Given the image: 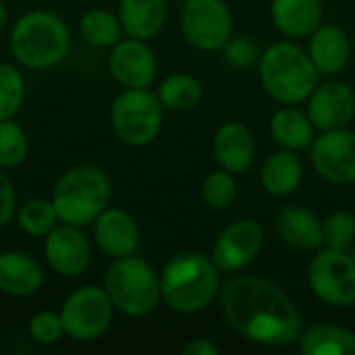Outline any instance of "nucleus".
I'll return each instance as SVG.
<instances>
[{
    "label": "nucleus",
    "mask_w": 355,
    "mask_h": 355,
    "mask_svg": "<svg viewBox=\"0 0 355 355\" xmlns=\"http://www.w3.org/2000/svg\"><path fill=\"white\" fill-rule=\"evenodd\" d=\"M218 306L225 322L245 341L264 347H289L304 335L295 302L272 281L239 275L223 283Z\"/></svg>",
    "instance_id": "1"
},
{
    "label": "nucleus",
    "mask_w": 355,
    "mask_h": 355,
    "mask_svg": "<svg viewBox=\"0 0 355 355\" xmlns=\"http://www.w3.org/2000/svg\"><path fill=\"white\" fill-rule=\"evenodd\" d=\"M220 270L200 252L173 256L160 272L162 302L177 314H198L220 293Z\"/></svg>",
    "instance_id": "2"
},
{
    "label": "nucleus",
    "mask_w": 355,
    "mask_h": 355,
    "mask_svg": "<svg viewBox=\"0 0 355 355\" xmlns=\"http://www.w3.org/2000/svg\"><path fill=\"white\" fill-rule=\"evenodd\" d=\"M258 71L264 92L285 106L306 102L322 77L310 54L293 42H277L266 48L258 60Z\"/></svg>",
    "instance_id": "3"
},
{
    "label": "nucleus",
    "mask_w": 355,
    "mask_h": 355,
    "mask_svg": "<svg viewBox=\"0 0 355 355\" xmlns=\"http://www.w3.org/2000/svg\"><path fill=\"white\" fill-rule=\"evenodd\" d=\"M112 185L108 175L92 164L69 168L54 185L52 204L60 223L73 227L92 225L110 204Z\"/></svg>",
    "instance_id": "4"
},
{
    "label": "nucleus",
    "mask_w": 355,
    "mask_h": 355,
    "mask_svg": "<svg viewBox=\"0 0 355 355\" xmlns=\"http://www.w3.org/2000/svg\"><path fill=\"white\" fill-rule=\"evenodd\" d=\"M69 46V27L58 15L48 10H31L23 15L10 31V50L27 69L44 71L60 64Z\"/></svg>",
    "instance_id": "5"
},
{
    "label": "nucleus",
    "mask_w": 355,
    "mask_h": 355,
    "mask_svg": "<svg viewBox=\"0 0 355 355\" xmlns=\"http://www.w3.org/2000/svg\"><path fill=\"white\" fill-rule=\"evenodd\" d=\"M104 289L114 308L131 318L152 314L162 302L160 275H156V270L135 254L114 258L106 272Z\"/></svg>",
    "instance_id": "6"
},
{
    "label": "nucleus",
    "mask_w": 355,
    "mask_h": 355,
    "mask_svg": "<svg viewBox=\"0 0 355 355\" xmlns=\"http://www.w3.org/2000/svg\"><path fill=\"white\" fill-rule=\"evenodd\" d=\"M162 110L158 96L146 89L123 92L110 108V125L114 135L131 146L141 148L152 144L162 127Z\"/></svg>",
    "instance_id": "7"
},
{
    "label": "nucleus",
    "mask_w": 355,
    "mask_h": 355,
    "mask_svg": "<svg viewBox=\"0 0 355 355\" xmlns=\"http://www.w3.org/2000/svg\"><path fill=\"white\" fill-rule=\"evenodd\" d=\"M308 285L312 293L333 306H355V260L345 250L320 248L308 268Z\"/></svg>",
    "instance_id": "8"
},
{
    "label": "nucleus",
    "mask_w": 355,
    "mask_h": 355,
    "mask_svg": "<svg viewBox=\"0 0 355 355\" xmlns=\"http://www.w3.org/2000/svg\"><path fill=\"white\" fill-rule=\"evenodd\" d=\"M114 310L104 287L85 285L73 291L60 308L64 335L75 341H96L110 329Z\"/></svg>",
    "instance_id": "9"
},
{
    "label": "nucleus",
    "mask_w": 355,
    "mask_h": 355,
    "mask_svg": "<svg viewBox=\"0 0 355 355\" xmlns=\"http://www.w3.org/2000/svg\"><path fill=\"white\" fill-rule=\"evenodd\" d=\"M181 31L189 46L202 52H218L233 37V15L225 0H185Z\"/></svg>",
    "instance_id": "10"
},
{
    "label": "nucleus",
    "mask_w": 355,
    "mask_h": 355,
    "mask_svg": "<svg viewBox=\"0 0 355 355\" xmlns=\"http://www.w3.org/2000/svg\"><path fill=\"white\" fill-rule=\"evenodd\" d=\"M264 229L252 218H241L231 223L220 231L212 245V262L220 272L233 275L248 268L262 252Z\"/></svg>",
    "instance_id": "11"
},
{
    "label": "nucleus",
    "mask_w": 355,
    "mask_h": 355,
    "mask_svg": "<svg viewBox=\"0 0 355 355\" xmlns=\"http://www.w3.org/2000/svg\"><path fill=\"white\" fill-rule=\"evenodd\" d=\"M312 166L331 185L355 183V133L345 129L320 133L312 148Z\"/></svg>",
    "instance_id": "12"
},
{
    "label": "nucleus",
    "mask_w": 355,
    "mask_h": 355,
    "mask_svg": "<svg viewBox=\"0 0 355 355\" xmlns=\"http://www.w3.org/2000/svg\"><path fill=\"white\" fill-rule=\"evenodd\" d=\"M112 77L127 89H146L154 83L158 60L144 40H121L112 46L108 56Z\"/></svg>",
    "instance_id": "13"
},
{
    "label": "nucleus",
    "mask_w": 355,
    "mask_h": 355,
    "mask_svg": "<svg viewBox=\"0 0 355 355\" xmlns=\"http://www.w3.org/2000/svg\"><path fill=\"white\" fill-rule=\"evenodd\" d=\"M316 131H337L349 127L355 119V92L341 81L318 83L306 108Z\"/></svg>",
    "instance_id": "14"
},
{
    "label": "nucleus",
    "mask_w": 355,
    "mask_h": 355,
    "mask_svg": "<svg viewBox=\"0 0 355 355\" xmlns=\"http://www.w3.org/2000/svg\"><path fill=\"white\" fill-rule=\"evenodd\" d=\"M46 260L50 268L67 279H75L85 272L89 266L92 250L85 239V235L79 231V227L73 225H56L48 235L44 243Z\"/></svg>",
    "instance_id": "15"
},
{
    "label": "nucleus",
    "mask_w": 355,
    "mask_h": 355,
    "mask_svg": "<svg viewBox=\"0 0 355 355\" xmlns=\"http://www.w3.org/2000/svg\"><path fill=\"white\" fill-rule=\"evenodd\" d=\"M96 245L110 258H125L139 248V229L135 218L121 208H106L94 223Z\"/></svg>",
    "instance_id": "16"
},
{
    "label": "nucleus",
    "mask_w": 355,
    "mask_h": 355,
    "mask_svg": "<svg viewBox=\"0 0 355 355\" xmlns=\"http://www.w3.org/2000/svg\"><path fill=\"white\" fill-rule=\"evenodd\" d=\"M214 158L220 168L241 175L248 173L256 156V139L241 123H225L214 135Z\"/></svg>",
    "instance_id": "17"
},
{
    "label": "nucleus",
    "mask_w": 355,
    "mask_h": 355,
    "mask_svg": "<svg viewBox=\"0 0 355 355\" xmlns=\"http://www.w3.org/2000/svg\"><path fill=\"white\" fill-rule=\"evenodd\" d=\"M275 225L283 243L297 252H318L324 245L322 220L304 206H285Z\"/></svg>",
    "instance_id": "18"
},
{
    "label": "nucleus",
    "mask_w": 355,
    "mask_h": 355,
    "mask_svg": "<svg viewBox=\"0 0 355 355\" xmlns=\"http://www.w3.org/2000/svg\"><path fill=\"white\" fill-rule=\"evenodd\" d=\"M352 40L337 25H318L310 33L308 54L320 75H337L352 58Z\"/></svg>",
    "instance_id": "19"
},
{
    "label": "nucleus",
    "mask_w": 355,
    "mask_h": 355,
    "mask_svg": "<svg viewBox=\"0 0 355 355\" xmlns=\"http://www.w3.org/2000/svg\"><path fill=\"white\" fill-rule=\"evenodd\" d=\"M44 272L37 260L25 252L0 254V293L10 297H29L40 291Z\"/></svg>",
    "instance_id": "20"
},
{
    "label": "nucleus",
    "mask_w": 355,
    "mask_h": 355,
    "mask_svg": "<svg viewBox=\"0 0 355 355\" xmlns=\"http://www.w3.org/2000/svg\"><path fill=\"white\" fill-rule=\"evenodd\" d=\"M270 17L287 37H306L322 23L320 0H272Z\"/></svg>",
    "instance_id": "21"
},
{
    "label": "nucleus",
    "mask_w": 355,
    "mask_h": 355,
    "mask_svg": "<svg viewBox=\"0 0 355 355\" xmlns=\"http://www.w3.org/2000/svg\"><path fill=\"white\" fill-rule=\"evenodd\" d=\"M119 21L129 37L150 40L166 21V0H121Z\"/></svg>",
    "instance_id": "22"
},
{
    "label": "nucleus",
    "mask_w": 355,
    "mask_h": 355,
    "mask_svg": "<svg viewBox=\"0 0 355 355\" xmlns=\"http://www.w3.org/2000/svg\"><path fill=\"white\" fill-rule=\"evenodd\" d=\"M270 135L277 146L293 152H304L312 148L316 139V127L312 125L308 112L295 106H285L272 114Z\"/></svg>",
    "instance_id": "23"
},
{
    "label": "nucleus",
    "mask_w": 355,
    "mask_h": 355,
    "mask_svg": "<svg viewBox=\"0 0 355 355\" xmlns=\"http://www.w3.org/2000/svg\"><path fill=\"white\" fill-rule=\"evenodd\" d=\"M302 177H304V164L297 152L285 150V148L270 154L260 168L262 187L270 196H277V198L291 196L300 187Z\"/></svg>",
    "instance_id": "24"
},
{
    "label": "nucleus",
    "mask_w": 355,
    "mask_h": 355,
    "mask_svg": "<svg viewBox=\"0 0 355 355\" xmlns=\"http://www.w3.org/2000/svg\"><path fill=\"white\" fill-rule=\"evenodd\" d=\"M297 345L306 355H355V333L335 324H312L304 329Z\"/></svg>",
    "instance_id": "25"
},
{
    "label": "nucleus",
    "mask_w": 355,
    "mask_h": 355,
    "mask_svg": "<svg viewBox=\"0 0 355 355\" xmlns=\"http://www.w3.org/2000/svg\"><path fill=\"white\" fill-rule=\"evenodd\" d=\"M156 96L166 110L187 112V110H193L202 102L204 89L196 77L187 73H173L158 85Z\"/></svg>",
    "instance_id": "26"
},
{
    "label": "nucleus",
    "mask_w": 355,
    "mask_h": 355,
    "mask_svg": "<svg viewBox=\"0 0 355 355\" xmlns=\"http://www.w3.org/2000/svg\"><path fill=\"white\" fill-rule=\"evenodd\" d=\"M79 31L81 37L96 48H112L116 42H121V21L119 15H112L108 10L96 8V10H87L81 21H79Z\"/></svg>",
    "instance_id": "27"
},
{
    "label": "nucleus",
    "mask_w": 355,
    "mask_h": 355,
    "mask_svg": "<svg viewBox=\"0 0 355 355\" xmlns=\"http://www.w3.org/2000/svg\"><path fill=\"white\" fill-rule=\"evenodd\" d=\"M17 223L23 229V233L31 237H46L58 223V212L52 204V200H29L25 202L17 212Z\"/></svg>",
    "instance_id": "28"
},
{
    "label": "nucleus",
    "mask_w": 355,
    "mask_h": 355,
    "mask_svg": "<svg viewBox=\"0 0 355 355\" xmlns=\"http://www.w3.org/2000/svg\"><path fill=\"white\" fill-rule=\"evenodd\" d=\"M202 200L212 210H227L237 200V181L235 175L220 168L206 177L202 185Z\"/></svg>",
    "instance_id": "29"
},
{
    "label": "nucleus",
    "mask_w": 355,
    "mask_h": 355,
    "mask_svg": "<svg viewBox=\"0 0 355 355\" xmlns=\"http://www.w3.org/2000/svg\"><path fill=\"white\" fill-rule=\"evenodd\" d=\"M29 152V141L21 125L12 119L0 121V168L19 166Z\"/></svg>",
    "instance_id": "30"
},
{
    "label": "nucleus",
    "mask_w": 355,
    "mask_h": 355,
    "mask_svg": "<svg viewBox=\"0 0 355 355\" xmlns=\"http://www.w3.org/2000/svg\"><path fill=\"white\" fill-rule=\"evenodd\" d=\"M25 98V81L21 73L6 62H0V121L12 119Z\"/></svg>",
    "instance_id": "31"
},
{
    "label": "nucleus",
    "mask_w": 355,
    "mask_h": 355,
    "mask_svg": "<svg viewBox=\"0 0 355 355\" xmlns=\"http://www.w3.org/2000/svg\"><path fill=\"white\" fill-rule=\"evenodd\" d=\"M324 245L333 250H349L355 241V216L347 210H337L322 223Z\"/></svg>",
    "instance_id": "32"
},
{
    "label": "nucleus",
    "mask_w": 355,
    "mask_h": 355,
    "mask_svg": "<svg viewBox=\"0 0 355 355\" xmlns=\"http://www.w3.org/2000/svg\"><path fill=\"white\" fill-rule=\"evenodd\" d=\"M27 331H29L31 339L40 345H54L64 335L62 318H60V314H54V312H37L29 320Z\"/></svg>",
    "instance_id": "33"
},
{
    "label": "nucleus",
    "mask_w": 355,
    "mask_h": 355,
    "mask_svg": "<svg viewBox=\"0 0 355 355\" xmlns=\"http://www.w3.org/2000/svg\"><path fill=\"white\" fill-rule=\"evenodd\" d=\"M223 52H225V58L237 69H250L262 56L258 42L250 35H233L223 48Z\"/></svg>",
    "instance_id": "34"
},
{
    "label": "nucleus",
    "mask_w": 355,
    "mask_h": 355,
    "mask_svg": "<svg viewBox=\"0 0 355 355\" xmlns=\"http://www.w3.org/2000/svg\"><path fill=\"white\" fill-rule=\"evenodd\" d=\"M15 206H17V196H15L12 181L0 168V229H4L12 220Z\"/></svg>",
    "instance_id": "35"
},
{
    "label": "nucleus",
    "mask_w": 355,
    "mask_h": 355,
    "mask_svg": "<svg viewBox=\"0 0 355 355\" xmlns=\"http://www.w3.org/2000/svg\"><path fill=\"white\" fill-rule=\"evenodd\" d=\"M181 352L183 355H218V347L210 339L198 337V339L187 341Z\"/></svg>",
    "instance_id": "36"
},
{
    "label": "nucleus",
    "mask_w": 355,
    "mask_h": 355,
    "mask_svg": "<svg viewBox=\"0 0 355 355\" xmlns=\"http://www.w3.org/2000/svg\"><path fill=\"white\" fill-rule=\"evenodd\" d=\"M6 21H8V12H6V8H4V4L0 2V31L4 29V25H6Z\"/></svg>",
    "instance_id": "37"
},
{
    "label": "nucleus",
    "mask_w": 355,
    "mask_h": 355,
    "mask_svg": "<svg viewBox=\"0 0 355 355\" xmlns=\"http://www.w3.org/2000/svg\"><path fill=\"white\" fill-rule=\"evenodd\" d=\"M352 256H354V260H355V250H354V254H352Z\"/></svg>",
    "instance_id": "38"
},
{
    "label": "nucleus",
    "mask_w": 355,
    "mask_h": 355,
    "mask_svg": "<svg viewBox=\"0 0 355 355\" xmlns=\"http://www.w3.org/2000/svg\"><path fill=\"white\" fill-rule=\"evenodd\" d=\"M354 50H355V37H354Z\"/></svg>",
    "instance_id": "39"
}]
</instances>
